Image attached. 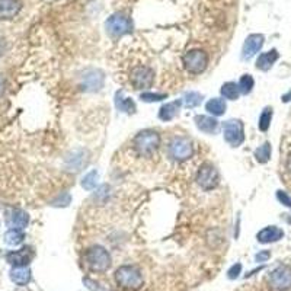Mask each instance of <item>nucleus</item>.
Here are the masks:
<instances>
[{
	"label": "nucleus",
	"mask_w": 291,
	"mask_h": 291,
	"mask_svg": "<svg viewBox=\"0 0 291 291\" xmlns=\"http://www.w3.org/2000/svg\"><path fill=\"white\" fill-rule=\"evenodd\" d=\"M32 256H34V254H32L31 248H24V249H19V251L9 252L6 255V259L13 266H28Z\"/></svg>",
	"instance_id": "obj_14"
},
{
	"label": "nucleus",
	"mask_w": 291,
	"mask_h": 291,
	"mask_svg": "<svg viewBox=\"0 0 291 291\" xmlns=\"http://www.w3.org/2000/svg\"><path fill=\"white\" fill-rule=\"evenodd\" d=\"M6 226L9 229H19L24 230L29 223V216L27 211L20 208H10L6 211Z\"/></svg>",
	"instance_id": "obj_13"
},
{
	"label": "nucleus",
	"mask_w": 291,
	"mask_h": 291,
	"mask_svg": "<svg viewBox=\"0 0 291 291\" xmlns=\"http://www.w3.org/2000/svg\"><path fill=\"white\" fill-rule=\"evenodd\" d=\"M69 204H70V195H69L67 192L61 194V195H58V198L53 201V206H56V207H60V206L66 207V206H69Z\"/></svg>",
	"instance_id": "obj_32"
},
{
	"label": "nucleus",
	"mask_w": 291,
	"mask_h": 291,
	"mask_svg": "<svg viewBox=\"0 0 291 291\" xmlns=\"http://www.w3.org/2000/svg\"><path fill=\"white\" fill-rule=\"evenodd\" d=\"M130 82L134 89H147L154 82V72L147 66H136L130 73Z\"/></svg>",
	"instance_id": "obj_9"
},
{
	"label": "nucleus",
	"mask_w": 291,
	"mask_h": 291,
	"mask_svg": "<svg viewBox=\"0 0 291 291\" xmlns=\"http://www.w3.org/2000/svg\"><path fill=\"white\" fill-rule=\"evenodd\" d=\"M273 108L271 106H265L263 111L259 115V122H258V127L262 132H266L270 130V125H271V120H273Z\"/></svg>",
	"instance_id": "obj_25"
},
{
	"label": "nucleus",
	"mask_w": 291,
	"mask_h": 291,
	"mask_svg": "<svg viewBox=\"0 0 291 291\" xmlns=\"http://www.w3.org/2000/svg\"><path fill=\"white\" fill-rule=\"evenodd\" d=\"M10 280L16 285H27L31 281V271L28 266H15L10 271Z\"/></svg>",
	"instance_id": "obj_21"
},
{
	"label": "nucleus",
	"mask_w": 291,
	"mask_h": 291,
	"mask_svg": "<svg viewBox=\"0 0 291 291\" xmlns=\"http://www.w3.org/2000/svg\"><path fill=\"white\" fill-rule=\"evenodd\" d=\"M226 108H227V105L221 98H213L206 103V111L211 115H214V117L223 115L226 113Z\"/></svg>",
	"instance_id": "obj_22"
},
{
	"label": "nucleus",
	"mask_w": 291,
	"mask_h": 291,
	"mask_svg": "<svg viewBox=\"0 0 291 291\" xmlns=\"http://www.w3.org/2000/svg\"><path fill=\"white\" fill-rule=\"evenodd\" d=\"M285 168H287V172L290 173L291 176V151L288 153V156H287V162H285Z\"/></svg>",
	"instance_id": "obj_36"
},
{
	"label": "nucleus",
	"mask_w": 291,
	"mask_h": 291,
	"mask_svg": "<svg viewBox=\"0 0 291 291\" xmlns=\"http://www.w3.org/2000/svg\"><path fill=\"white\" fill-rule=\"evenodd\" d=\"M181 105H182V101H172V102L165 103L159 109V120H162V121L173 120L179 114Z\"/></svg>",
	"instance_id": "obj_20"
},
{
	"label": "nucleus",
	"mask_w": 291,
	"mask_h": 291,
	"mask_svg": "<svg viewBox=\"0 0 291 291\" xmlns=\"http://www.w3.org/2000/svg\"><path fill=\"white\" fill-rule=\"evenodd\" d=\"M220 182V175L216 166H213L211 163H206L203 165L197 173V184L206 191L214 189Z\"/></svg>",
	"instance_id": "obj_8"
},
{
	"label": "nucleus",
	"mask_w": 291,
	"mask_h": 291,
	"mask_svg": "<svg viewBox=\"0 0 291 291\" xmlns=\"http://www.w3.org/2000/svg\"><path fill=\"white\" fill-rule=\"evenodd\" d=\"M115 106H117L118 111L125 114H134L136 113V109H137L134 101H132L131 98L125 96L124 91H118V92L115 94Z\"/></svg>",
	"instance_id": "obj_19"
},
{
	"label": "nucleus",
	"mask_w": 291,
	"mask_h": 291,
	"mask_svg": "<svg viewBox=\"0 0 291 291\" xmlns=\"http://www.w3.org/2000/svg\"><path fill=\"white\" fill-rule=\"evenodd\" d=\"M278 58H280V53L275 48L266 51V53H262L261 56L258 57V60H256V69L262 70V72H268L275 64V61Z\"/></svg>",
	"instance_id": "obj_17"
},
{
	"label": "nucleus",
	"mask_w": 291,
	"mask_h": 291,
	"mask_svg": "<svg viewBox=\"0 0 291 291\" xmlns=\"http://www.w3.org/2000/svg\"><path fill=\"white\" fill-rule=\"evenodd\" d=\"M134 150L137 151L143 158H149L159 149L160 136L153 130H144L140 131L132 140Z\"/></svg>",
	"instance_id": "obj_2"
},
{
	"label": "nucleus",
	"mask_w": 291,
	"mask_h": 291,
	"mask_svg": "<svg viewBox=\"0 0 291 291\" xmlns=\"http://www.w3.org/2000/svg\"><path fill=\"white\" fill-rule=\"evenodd\" d=\"M223 134L225 140L232 147H239L244 141L243 122L240 120H229L223 124Z\"/></svg>",
	"instance_id": "obj_7"
},
{
	"label": "nucleus",
	"mask_w": 291,
	"mask_h": 291,
	"mask_svg": "<svg viewBox=\"0 0 291 291\" xmlns=\"http://www.w3.org/2000/svg\"><path fill=\"white\" fill-rule=\"evenodd\" d=\"M270 258H271V252L270 251H262V252H259V254L255 256V259L258 262H266Z\"/></svg>",
	"instance_id": "obj_34"
},
{
	"label": "nucleus",
	"mask_w": 291,
	"mask_h": 291,
	"mask_svg": "<svg viewBox=\"0 0 291 291\" xmlns=\"http://www.w3.org/2000/svg\"><path fill=\"white\" fill-rule=\"evenodd\" d=\"M195 125L199 131L207 132V134H214L218 130V121L213 117L208 115H197L195 117Z\"/></svg>",
	"instance_id": "obj_18"
},
{
	"label": "nucleus",
	"mask_w": 291,
	"mask_h": 291,
	"mask_svg": "<svg viewBox=\"0 0 291 291\" xmlns=\"http://www.w3.org/2000/svg\"><path fill=\"white\" fill-rule=\"evenodd\" d=\"M86 266L94 273H105L111 266V256L102 246H91L85 252Z\"/></svg>",
	"instance_id": "obj_3"
},
{
	"label": "nucleus",
	"mask_w": 291,
	"mask_h": 291,
	"mask_svg": "<svg viewBox=\"0 0 291 291\" xmlns=\"http://www.w3.org/2000/svg\"><path fill=\"white\" fill-rule=\"evenodd\" d=\"M83 282L86 284V287H87V288H91L92 291H105V290H102L101 287H94V284L91 282V280H89V278H85V280H83Z\"/></svg>",
	"instance_id": "obj_35"
},
{
	"label": "nucleus",
	"mask_w": 291,
	"mask_h": 291,
	"mask_svg": "<svg viewBox=\"0 0 291 291\" xmlns=\"http://www.w3.org/2000/svg\"><path fill=\"white\" fill-rule=\"evenodd\" d=\"M237 85H239V89H240V95H249L255 86L254 77L251 75H243L240 77Z\"/></svg>",
	"instance_id": "obj_27"
},
{
	"label": "nucleus",
	"mask_w": 291,
	"mask_h": 291,
	"mask_svg": "<svg viewBox=\"0 0 291 291\" xmlns=\"http://www.w3.org/2000/svg\"><path fill=\"white\" fill-rule=\"evenodd\" d=\"M105 28L106 32L114 38L127 35L132 31V22L124 13H114L113 16H109L108 20L105 22Z\"/></svg>",
	"instance_id": "obj_4"
},
{
	"label": "nucleus",
	"mask_w": 291,
	"mask_h": 291,
	"mask_svg": "<svg viewBox=\"0 0 291 291\" xmlns=\"http://www.w3.org/2000/svg\"><path fill=\"white\" fill-rule=\"evenodd\" d=\"M288 101H291V91L287 95L282 96V102H288Z\"/></svg>",
	"instance_id": "obj_37"
},
{
	"label": "nucleus",
	"mask_w": 291,
	"mask_h": 291,
	"mask_svg": "<svg viewBox=\"0 0 291 291\" xmlns=\"http://www.w3.org/2000/svg\"><path fill=\"white\" fill-rule=\"evenodd\" d=\"M263 42H265V37L262 34H252L246 38L244 41L243 48H242V60L248 61L251 60L252 57L259 53V50L263 47Z\"/></svg>",
	"instance_id": "obj_12"
},
{
	"label": "nucleus",
	"mask_w": 291,
	"mask_h": 291,
	"mask_svg": "<svg viewBox=\"0 0 291 291\" xmlns=\"http://www.w3.org/2000/svg\"><path fill=\"white\" fill-rule=\"evenodd\" d=\"M184 66L191 75H201L208 66V54L203 50H191L184 56Z\"/></svg>",
	"instance_id": "obj_5"
},
{
	"label": "nucleus",
	"mask_w": 291,
	"mask_h": 291,
	"mask_svg": "<svg viewBox=\"0 0 291 291\" xmlns=\"http://www.w3.org/2000/svg\"><path fill=\"white\" fill-rule=\"evenodd\" d=\"M203 102V95L198 92H187L184 95V103L187 108H195Z\"/></svg>",
	"instance_id": "obj_28"
},
{
	"label": "nucleus",
	"mask_w": 291,
	"mask_h": 291,
	"mask_svg": "<svg viewBox=\"0 0 291 291\" xmlns=\"http://www.w3.org/2000/svg\"><path fill=\"white\" fill-rule=\"evenodd\" d=\"M3 91H5V83H3V79L0 77V96L3 94Z\"/></svg>",
	"instance_id": "obj_38"
},
{
	"label": "nucleus",
	"mask_w": 291,
	"mask_h": 291,
	"mask_svg": "<svg viewBox=\"0 0 291 291\" xmlns=\"http://www.w3.org/2000/svg\"><path fill=\"white\" fill-rule=\"evenodd\" d=\"M270 285L274 290L287 291L291 288V268L288 266H278L268 277Z\"/></svg>",
	"instance_id": "obj_10"
},
{
	"label": "nucleus",
	"mask_w": 291,
	"mask_h": 291,
	"mask_svg": "<svg viewBox=\"0 0 291 291\" xmlns=\"http://www.w3.org/2000/svg\"><path fill=\"white\" fill-rule=\"evenodd\" d=\"M277 198H278V201L281 203L282 206L288 207V208H291V197L285 192V191H277Z\"/></svg>",
	"instance_id": "obj_31"
},
{
	"label": "nucleus",
	"mask_w": 291,
	"mask_h": 291,
	"mask_svg": "<svg viewBox=\"0 0 291 291\" xmlns=\"http://www.w3.org/2000/svg\"><path fill=\"white\" fill-rule=\"evenodd\" d=\"M22 9L20 0H0V19H12Z\"/></svg>",
	"instance_id": "obj_16"
},
{
	"label": "nucleus",
	"mask_w": 291,
	"mask_h": 291,
	"mask_svg": "<svg viewBox=\"0 0 291 291\" xmlns=\"http://www.w3.org/2000/svg\"><path fill=\"white\" fill-rule=\"evenodd\" d=\"M169 156L173 160H178V162H184V160L189 159L192 156V143L189 140L188 137H184V136H179V137H173L172 141L169 143Z\"/></svg>",
	"instance_id": "obj_6"
},
{
	"label": "nucleus",
	"mask_w": 291,
	"mask_h": 291,
	"mask_svg": "<svg viewBox=\"0 0 291 291\" xmlns=\"http://www.w3.org/2000/svg\"><path fill=\"white\" fill-rule=\"evenodd\" d=\"M115 281L121 288L134 291L141 288L144 280H143V274L137 266L122 265L115 271Z\"/></svg>",
	"instance_id": "obj_1"
},
{
	"label": "nucleus",
	"mask_w": 291,
	"mask_h": 291,
	"mask_svg": "<svg viewBox=\"0 0 291 291\" xmlns=\"http://www.w3.org/2000/svg\"><path fill=\"white\" fill-rule=\"evenodd\" d=\"M255 159L259 163H266L271 159V144L268 141H265L262 146H259L256 150H255Z\"/></svg>",
	"instance_id": "obj_26"
},
{
	"label": "nucleus",
	"mask_w": 291,
	"mask_h": 291,
	"mask_svg": "<svg viewBox=\"0 0 291 291\" xmlns=\"http://www.w3.org/2000/svg\"><path fill=\"white\" fill-rule=\"evenodd\" d=\"M220 92H221V96H223L225 99H229V101H236V99H239V96H240L239 85L235 83V82H227V83H225V85L221 86Z\"/></svg>",
	"instance_id": "obj_23"
},
{
	"label": "nucleus",
	"mask_w": 291,
	"mask_h": 291,
	"mask_svg": "<svg viewBox=\"0 0 291 291\" xmlns=\"http://www.w3.org/2000/svg\"><path fill=\"white\" fill-rule=\"evenodd\" d=\"M168 95L166 94H151V92H144V94L140 95L141 101L144 102H159V101H163L166 99Z\"/></svg>",
	"instance_id": "obj_30"
},
{
	"label": "nucleus",
	"mask_w": 291,
	"mask_h": 291,
	"mask_svg": "<svg viewBox=\"0 0 291 291\" xmlns=\"http://www.w3.org/2000/svg\"><path fill=\"white\" fill-rule=\"evenodd\" d=\"M103 80H105V76H103L101 70H98V69H89V70H86L83 76H82L80 86H82V89L86 91V92H95V91L102 89Z\"/></svg>",
	"instance_id": "obj_11"
},
{
	"label": "nucleus",
	"mask_w": 291,
	"mask_h": 291,
	"mask_svg": "<svg viewBox=\"0 0 291 291\" xmlns=\"http://www.w3.org/2000/svg\"><path fill=\"white\" fill-rule=\"evenodd\" d=\"M282 237H284V232H282L280 227H277V226H268V227L262 229V230L256 235L258 242L263 244L278 242Z\"/></svg>",
	"instance_id": "obj_15"
},
{
	"label": "nucleus",
	"mask_w": 291,
	"mask_h": 291,
	"mask_svg": "<svg viewBox=\"0 0 291 291\" xmlns=\"http://www.w3.org/2000/svg\"><path fill=\"white\" fill-rule=\"evenodd\" d=\"M24 239H25V233L24 230H19V229H9L5 233V243L9 246H18L24 242Z\"/></svg>",
	"instance_id": "obj_24"
},
{
	"label": "nucleus",
	"mask_w": 291,
	"mask_h": 291,
	"mask_svg": "<svg viewBox=\"0 0 291 291\" xmlns=\"http://www.w3.org/2000/svg\"><path fill=\"white\" fill-rule=\"evenodd\" d=\"M240 271H242V265H240V263H235V265L227 271V277H229L230 280H235V278L239 277Z\"/></svg>",
	"instance_id": "obj_33"
},
{
	"label": "nucleus",
	"mask_w": 291,
	"mask_h": 291,
	"mask_svg": "<svg viewBox=\"0 0 291 291\" xmlns=\"http://www.w3.org/2000/svg\"><path fill=\"white\" fill-rule=\"evenodd\" d=\"M98 184V172L96 170H91L87 172L83 179H82V187L87 191H92Z\"/></svg>",
	"instance_id": "obj_29"
}]
</instances>
